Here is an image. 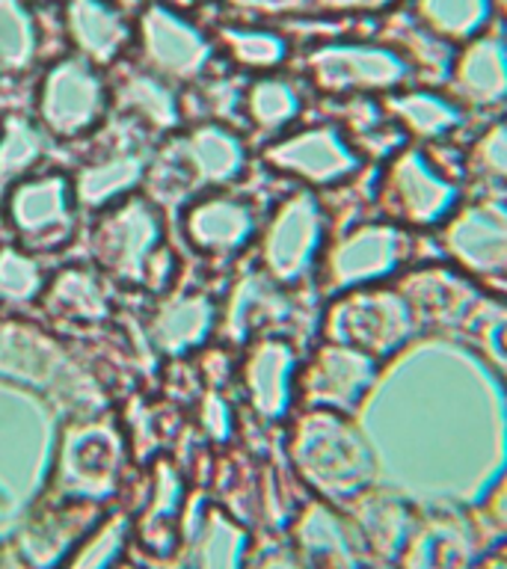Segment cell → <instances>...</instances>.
I'll list each match as a JSON object with an SVG mask.
<instances>
[{"mask_svg":"<svg viewBox=\"0 0 507 569\" xmlns=\"http://www.w3.org/2000/svg\"><path fill=\"white\" fill-rule=\"evenodd\" d=\"M471 163L484 176L507 184V122H496L471 146Z\"/></svg>","mask_w":507,"mask_h":569,"instance_id":"cell-15","label":"cell"},{"mask_svg":"<svg viewBox=\"0 0 507 569\" xmlns=\"http://www.w3.org/2000/svg\"><path fill=\"white\" fill-rule=\"evenodd\" d=\"M395 0H318V7L332 9V12H374L386 9Z\"/></svg>","mask_w":507,"mask_h":569,"instance_id":"cell-17","label":"cell"},{"mask_svg":"<svg viewBox=\"0 0 507 569\" xmlns=\"http://www.w3.org/2000/svg\"><path fill=\"white\" fill-rule=\"evenodd\" d=\"M347 516L356 537L362 542L368 558L380 563H395L400 549L407 546L416 528L418 513L407 498L395 496L391 489H362L359 496L347 498Z\"/></svg>","mask_w":507,"mask_h":569,"instance_id":"cell-9","label":"cell"},{"mask_svg":"<svg viewBox=\"0 0 507 569\" xmlns=\"http://www.w3.org/2000/svg\"><path fill=\"white\" fill-rule=\"evenodd\" d=\"M496 7L498 0H409L412 16L451 44L469 42L471 36L489 30Z\"/></svg>","mask_w":507,"mask_h":569,"instance_id":"cell-13","label":"cell"},{"mask_svg":"<svg viewBox=\"0 0 507 569\" xmlns=\"http://www.w3.org/2000/svg\"><path fill=\"white\" fill-rule=\"evenodd\" d=\"M448 92L463 107H498L507 101V39L493 27L457 44Z\"/></svg>","mask_w":507,"mask_h":569,"instance_id":"cell-8","label":"cell"},{"mask_svg":"<svg viewBox=\"0 0 507 569\" xmlns=\"http://www.w3.org/2000/svg\"><path fill=\"white\" fill-rule=\"evenodd\" d=\"M377 199L391 222L434 229L460 208V176L443 167L427 142H404L382 163Z\"/></svg>","mask_w":507,"mask_h":569,"instance_id":"cell-1","label":"cell"},{"mask_svg":"<svg viewBox=\"0 0 507 569\" xmlns=\"http://www.w3.org/2000/svg\"><path fill=\"white\" fill-rule=\"evenodd\" d=\"M404 293L416 306L418 320H439V323H457L460 327L471 306L478 302V293L466 279L439 270V267H425L418 273L404 279Z\"/></svg>","mask_w":507,"mask_h":569,"instance_id":"cell-12","label":"cell"},{"mask_svg":"<svg viewBox=\"0 0 507 569\" xmlns=\"http://www.w3.org/2000/svg\"><path fill=\"white\" fill-rule=\"evenodd\" d=\"M498 3H507V0H498Z\"/></svg>","mask_w":507,"mask_h":569,"instance_id":"cell-20","label":"cell"},{"mask_svg":"<svg viewBox=\"0 0 507 569\" xmlns=\"http://www.w3.org/2000/svg\"><path fill=\"white\" fill-rule=\"evenodd\" d=\"M484 549L487 540L475 516L439 510L418 516L395 569H475Z\"/></svg>","mask_w":507,"mask_h":569,"instance_id":"cell-6","label":"cell"},{"mask_svg":"<svg viewBox=\"0 0 507 569\" xmlns=\"http://www.w3.org/2000/svg\"><path fill=\"white\" fill-rule=\"evenodd\" d=\"M409 252V240L398 222H365L341 240L332 264V282L338 288L380 284L398 273Z\"/></svg>","mask_w":507,"mask_h":569,"instance_id":"cell-7","label":"cell"},{"mask_svg":"<svg viewBox=\"0 0 507 569\" xmlns=\"http://www.w3.org/2000/svg\"><path fill=\"white\" fill-rule=\"evenodd\" d=\"M475 569H507V537L505 540L489 542Z\"/></svg>","mask_w":507,"mask_h":569,"instance_id":"cell-18","label":"cell"},{"mask_svg":"<svg viewBox=\"0 0 507 569\" xmlns=\"http://www.w3.org/2000/svg\"><path fill=\"white\" fill-rule=\"evenodd\" d=\"M382 362L347 345H332L318 362V395L327 407L354 409L371 391Z\"/></svg>","mask_w":507,"mask_h":569,"instance_id":"cell-11","label":"cell"},{"mask_svg":"<svg viewBox=\"0 0 507 569\" xmlns=\"http://www.w3.org/2000/svg\"><path fill=\"white\" fill-rule=\"evenodd\" d=\"M460 329L507 380V302H475Z\"/></svg>","mask_w":507,"mask_h":569,"instance_id":"cell-14","label":"cell"},{"mask_svg":"<svg viewBox=\"0 0 507 569\" xmlns=\"http://www.w3.org/2000/svg\"><path fill=\"white\" fill-rule=\"evenodd\" d=\"M380 101L404 137H416L418 142L445 140L466 119V107L451 92H439V89L404 87L382 96Z\"/></svg>","mask_w":507,"mask_h":569,"instance_id":"cell-10","label":"cell"},{"mask_svg":"<svg viewBox=\"0 0 507 569\" xmlns=\"http://www.w3.org/2000/svg\"><path fill=\"white\" fill-rule=\"evenodd\" d=\"M258 3H270V7H285V3H294V0H258Z\"/></svg>","mask_w":507,"mask_h":569,"instance_id":"cell-19","label":"cell"},{"mask_svg":"<svg viewBox=\"0 0 507 569\" xmlns=\"http://www.w3.org/2000/svg\"><path fill=\"white\" fill-rule=\"evenodd\" d=\"M418 329L421 320L404 288L380 282L350 288V293L336 306L332 338L338 345L356 347L386 362L418 336Z\"/></svg>","mask_w":507,"mask_h":569,"instance_id":"cell-2","label":"cell"},{"mask_svg":"<svg viewBox=\"0 0 507 569\" xmlns=\"http://www.w3.org/2000/svg\"><path fill=\"white\" fill-rule=\"evenodd\" d=\"M443 249L463 273L507 279V204L498 199L460 202L443 222Z\"/></svg>","mask_w":507,"mask_h":569,"instance_id":"cell-5","label":"cell"},{"mask_svg":"<svg viewBox=\"0 0 507 569\" xmlns=\"http://www.w3.org/2000/svg\"><path fill=\"white\" fill-rule=\"evenodd\" d=\"M311 74L320 87L347 98H382L416 78L409 62L389 42L320 44L311 53Z\"/></svg>","mask_w":507,"mask_h":569,"instance_id":"cell-3","label":"cell"},{"mask_svg":"<svg viewBox=\"0 0 507 569\" xmlns=\"http://www.w3.org/2000/svg\"><path fill=\"white\" fill-rule=\"evenodd\" d=\"M302 469L315 487L332 498H354L374 483V453L356 425L345 416H318L302 445Z\"/></svg>","mask_w":507,"mask_h":569,"instance_id":"cell-4","label":"cell"},{"mask_svg":"<svg viewBox=\"0 0 507 569\" xmlns=\"http://www.w3.org/2000/svg\"><path fill=\"white\" fill-rule=\"evenodd\" d=\"M475 522H478L484 540L496 542L507 537V471L480 501V507L475 510Z\"/></svg>","mask_w":507,"mask_h":569,"instance_id":"cell-16","label":"cell"}]
</instances>
